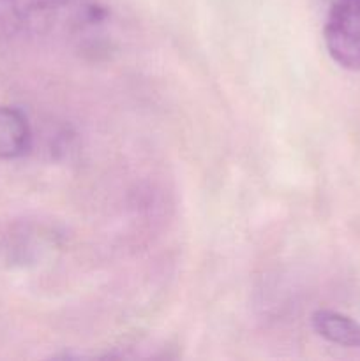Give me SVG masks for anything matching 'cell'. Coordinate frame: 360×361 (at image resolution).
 Returning <instances> with one entry per match:
<instances>
[{"mask_svg":"<svg viewBox=\"0 0 360 361\" xmlns=\"http://www.w3.org/2000/svg\"><path fill=\"white\" fill-rule=\"evenodd\" d=\"M104 18L94 0H0V35L9 37H69Z\"/></svg>","mask_w":360,"mask_h":361,"instance_id":"1","label":"cell"},{"mask_svg":"<svg viewBox=\"0 0 360 361\" xmlns=\"http://www.w3.org/2000/svg\"><path fill=\"white\" fill-rule=\"evenodd\" d=\"M313 328L321 338L341 348H360V323L335 310L313 314Z\"/></svg>","mask_w":360,"mask_h":361,"instance_id":"4","label":"cell"},{"mask_svg":"<svg viewBox=\"0 0 360 361\" xmlns=\"http://www.w3.org/2000/svg\"><path fill=\"white\" fill-rule=\"evenodd\" d=\"M32 129L27 116L16 108L0 106V159H16L27 154Z\"/></svg>","mask_w":360,"mask_h":361,"instance_id":"3","label":"cell"},{"mask_svg":"<svg viewBox=\"0 0 360 361\" xmlns=\"http://www.w3.org/2000/svg\"><path fill=\"white\" fill-rule=\"evenodd\" d=\"M328 55L337 66L360 71V0H335L323 30Z\"/></svg>","mask_w":360,"mask_h":361,"instance_id":"2","label":"cell"}]
</instances>
